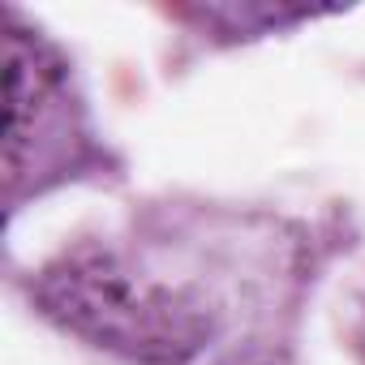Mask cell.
<instances>
[{"label": "cell", "instance_id": "obj_1", "mask_svg": "<svg viewBox=\"0 0 365 365\" xmlns=\"http://www.w3.org/2000/svg\"><path fill=\"white\" fill-rule=\"evenodd\" d=\"M52 305L86 335L133 356L185 361L211 335V318L180 288L120 254H91L52 275Z\"/></svg>", "mask_w": 365, "mask_h": 365}, {"label": "cell", "instance_id": "obj_2", "mask_svg": "<svg viewBox=\"0 0 365 365\" xmlns=\"http://www.w3.org/2000/svg\"><path fill=\"white\" fill-rule=\"evenodd\" d=\"M5 65H9V129H5V172L18 190V176L35 172L39 146L52 142L48 133H61L69 120L65 99V73L61 61L39 43L26 39L18 26L5 31Z\"/></svg>", "mask_w": 365, "mask_h": 365}]
</instances>
